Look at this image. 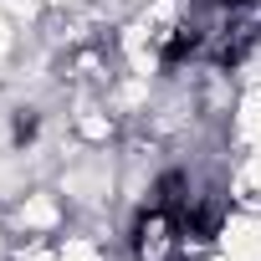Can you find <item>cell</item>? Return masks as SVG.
Instances as JSON below:
<instances>
[{"mask_svg":"<svg viewBox=\"0 0 261 261\" xmlns=\"http://www.w3.org/2000/svg\"><path fill=\"white\" fill-rule=\"evenodd\" d=\"M57 225H62V205H57V195L31 190V195L16 205V230H26V236H46V230H57Z\"/></svg>","mask_w":261,"mask_h":261,"instance_id":"cell-1","label":"cell"},{"mask_svg":"<svg viewBox=\"0 0 261 261\" xmlns=\"http://www.w3.org/2000/svg\"><path fill=\"white\" fill-rule=\"evenodd\" d=\"M205 261H236V256H230V251H215V256H205Z\"/></svg>","mask_w":261,"mask_h":261,"instance_id":"cell-6","label":"cell"},{"mask_svg":"<svg viewBox=\"0 0 261 261\" xmlns=\"http://www.w3.org/2000/svg\"><path fill=\"white\" fill-rule=\"evenodd\" d=\"M16 261H57V246H41V241H31L26 251H16Z\"/></svg>","mask_w":261,"mask_h":261,"instance_id":"cell-4","label":"cell"},{"mask_svg":"<svg viewBox=\"0 0 261 261\" xmlns=\"http://www.w3.org/2000/svg\"><path fill=\"white\" fill-rule=\"evenodd\" d=\"M57 261H108V251H102L97 236H67L57 246Z\"/></svg>","mask_w":261,"mask_h":261,"instance_id":"cell-2","label":"cell"},{"mask_svg":"<svg viewBox=\"0 0 261 261\" xmlns=\"http://www.w3.org/2000/svg\"><path fill=\"white\" fill-rule=\"evenodd\" d=\"M46 6H51V11H82L87 0H46Z\"/></svg>","mask_w":261,"mask_h":261,"instance_id":"cell-5","label":"cell"},{"mask_svg":"<svg viewBox=\"0 0 261 261\" xmlns=\"http://www.w3.org/2000/svg\"><path fill=\"white\" fill-rule=\"evenodd\" d=\"M0 11L16 21V31H26V26L36 21V0H0Z\"/></svg>","mask_w":261,"mask_h":261,"instance_id":"cell-3","label":"cell"}]
</instances>
